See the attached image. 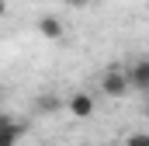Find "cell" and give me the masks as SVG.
I'll return each instance as SVG.
<instances>
[{"label":"cell","instance_id":"3957f363","mask_svg":"<svg viewBox=\"0 0 149 146\" xmlns=\"http://www.w3.org/2000/svg\"><path fill=\"white\" fill-rule=\"evenodd\" d=\"M125 73H128V84H132V91L149 94V59H135L132 66H125Z\"/></svg>","mask_w":149,"mask_h":146},{"label":"cell","instance_id":"ba28073f","mask_svg":"<svg viewBox=\"0 0 149 146\" xmlns=\"http://www.w3.org/2000/svg\"><path fill=\"white\" fill-rule=\"evenodd\" d=\"M66 4H70V7H87L90 0H66Z\"/></svg>","mask_w":149,"mask_h":146},{"label":"cell","instance_id":"30bf717a","mask_svg":"<svg viewBox=\"0 0 149 146\" xmlns=\"http://www.w3.org/2000/svg\"><path fill=\"white\" fill-rule=\"evenodd\" d=\"M3 14H7V0H0V18H3Z\"/></svg>","mask_w":149,"mask_h":146},{"label":"cell","instance_id":"5b68a950","mask_svg":"<svg viewBox=\"0 0 149 146\" xmlns=\"http://www.w3.org/2000/svg\"><path fill=\"white\" fill-rule=\"evenodd\" d=\"M28 132V122H21V118H14L10 125H3L0 129V146H17V139Z\"/></svg>","mask_w":149,"mask_h":146},{"label":"cell","instance_id":"9c48e42d","mask_svg":"<svg viewBox=\"0 0 149 146\" xmlns=\"http://www.w3.org/2000/svg\"><path fill=\"white\" fill-rule=\"evenodd\" d=\"M142 115L149 118V94H146V101H142Z\"/></svg>","mask_w":149,"mask_h":146},{"label":"cell","instance_id":"7a4b0ae2","mask_svg":"<svg viewBox=\"0 0 149 146\" xmlns=\"http://www.w3.org/2000/svg\"><path fill=\"white\" fill-rule=\"evenodd\" d=\"M35 28H38V35L49 38V42H63V38H66V25H63L56 14H42L35 21Z\"/></svg>","mask_w":149,"mask_h":146},{"label":"cell","instance_id":"8992f818","mask_svg":"<svg viewBox=\"0 0 149 146\" xmlns=\"http://www.w3.org/2000/svg\"><path fill=\"white\" fill-rule=\"evenodd\" d=\"M59 108H66V101L56 98V94H42V98L35 101V111H38V115H52V111H59Z\"/></svg>","mask_w":149,"mask_h":146},{"label":"cell","instance_id":"52a82bcc","mask_svg":"<svg viewBox=\"0 0 149 146\" xmlns=\"http://www.w3.org/2000/svg\"><path fill=\"white\" fill-rule=\"evenodd\" d=\"M121 146H149V132H128Z\"/></svg>","mask_w":149,"mask_h":146},{"label":"cell","instance_id":"277c9868","mask_svg":"<svg viewBox=\"0 0 149 146\" xmlns=\"http://www.w3.org/2000/svg\"><path fill=\"white\" fill-rule=\"evenodd\" d=\"M66 111L73 115V118H90L94 115V98L87 94V91H76L66 98Z\"/></svg>","mask_w":149,"mask_h":146},{"label":"cell","instance_id":"6da1fadb","mask_svg":"<svg viewBox=\"0 0 149 146\" xmlns=\"http://www.w3.org/2000/svg\"><path fill=\"white\" fill-rule=\"evenodd\" d=\"M101 91H104L108 98H125V94L132 91L128 73L121 70V66H108V70L101 73Z\"/></svg>","mask_w":149,"mask_h":146}]
</instances>
